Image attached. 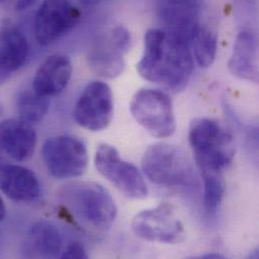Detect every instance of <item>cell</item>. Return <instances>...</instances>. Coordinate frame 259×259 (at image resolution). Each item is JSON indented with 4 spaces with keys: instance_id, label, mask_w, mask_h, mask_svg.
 Returning <instances> with one entry per match:
<instances>
[{
    "instance_id": "cell-1",
    "label": "cell",
    "mask_w": 259,
    "mask_h": 259,
    "mask_svg": "<svg viewBox=\"0 0 259 259\" xmlns=\"http://www.w3.org/2000/svg\"><path fill=\"white\" fill-rule=\"evenodd\" d=\"M136 68L143 79L181 91L187 86L194 69L190 42L166 29H149Z\"/></svg>"
},
{
    "instance_id": "cell-2",
    "label": "cell",
    "mask_w": 259,
    "mask_h": 259,
    "mask_svg": "<svg viewBox=\"0 0 259 259\" xmlns=\"http://www.w3.org/2000/svg\"><path fill=\"white\" fill-rule=\"evenodd\" d=\"M189 141L201 174H221L235 153L232 134L218 121L196 118L191 122Z\"/></svg>"
},
{
    "instance_id": "cell-3",
    "label": "cell",
    "mask_w": 259,
    "mask_h": 259,
    "mask_svg": "<svg viewBox=\"0 0 259 259\" xmlns=\"http://www.w3.org/2000/svg\"><path fill=\"white\" fill-rule=\"evenodd\" d=\"M143 172L156 186L163 188H191L196 184L193 169L185 155L174 145L155 143L144 152Z\"/></svg>"
},
{
    "instance_id": "cell-4",
    "label": "cell",
    "mask_w": 259,
    "mask_h": 259,
    "mask_svg": "<svg viewBox=\"0 0 259 259\" xmlns=\"http://www.w3.org/2000/svg\"><path fill=\"white\" fill-rule=\"evenodd\" d=\"M41 156L49 174L59 180L81 177L89 160L85 141L72 134L47 139L42 144Z\"/></svg>"
},
{
    "instance_id": "cell-5",
    "label": "cell",
    "mask_w": 259,
    "mask_h": 259,
    "mask_svg": "<svg viewBox=\"0 0 259 259\" xmlns=\"http://www.w3.org/2000/svg\"><path fill=\"white\" fill-rule=\"evenodd\" d=\"M130 112L136 122L150 135L166 138L176 131L172 102L163 92L141 89L130 101Z\"/></svg>"
},
{
    "instance_id": "cell-6",
    "label": "cell",
    "mask_w": 259,
    "mask_h": 259,
    "mask_svg": "<svg viewBox=\"0 0 259 259\" xmlns=\"http://www.w3.org/2000/svg\"><path fill=\"white\" fill-rule=\"evenodd\" d=\"M74 210L88 224L108 229L117 216V207L110 193L97 183H81L68 192Z\"/></svg>"
},
{
    "instance_id": "cell-7",
    "label": "cell",
    "mask_w": 259,
    "mask_h": 259,
    "mask_svg": "<svg viewBox=\"0 0 259 259\" xmlns=\"http://www.w3.org/2000/svg\"><path fill=\"white\" fill-rule=\"evenodd\" d=\"M131 229L140 239L163 244H179L186 236L183 223L167 203L136 214L131 221Z\"/></svg>"
},
{
    "instance_id": "cell-8",
    "label": "cell",
    "mask_w": 259,
    "mask_h": 259,
    "mask_svg": "<svg viewBox=\"0 0 259 259\" xmlns=\"http://www.w3.org/2000/svg\"><path fill=\"white\" fill-rule=\"evenodd\" d=\"M97 170L116 189L132 199L147 196V187L138 168L125 161L118 150L109 144H101L95 154Z\"/></svg>"
},
{
    "instance_id": "cell-9",
    "label": "cell",
    "mask_w": 259,
    "mask_h": 259,
    "mask_svg": "<svg viewBox=\"0 0 259 259\" xmlns=\"http://www.w3.org/2000/svg\"><path fill=\"white\" fill-rule=\"evenodd\" d=\"M130 31L121 25L101 35L88 53L91 70L101 77H118L124 70V55L130 50Z\"/></svg>"
},
{
    "instance_id": "cell-10",
    "label": "cell",
    "mask_w": 259,
    "mask_h": 259,
    "mask_svg": "<svg viewBox=\"0 0 259 259\" xmlns=\"http://www.w3.org/2000/svg\"><path fill=\"white\" fill-rule=\"evenodd\" d=\"M82 12L69 1H45L34 18V35L40 46H50L71 31L81 20Z\"/></svg>"
},
{
    "instance_id": "cell-11",
    "label": "cell",
    "mask_w": 259,
    "mask_h": 259,
    "mask_svg": "<svg viewBox=\"0 0 259 259\" xmlns=\"http://www.w3.org/2000/svg\"><path fill=\"white\" fill-rule=\"evenodd\" d=\"M113 95L110 87L100 81L90 83L79 97L73 116L83 128L102 131L107 128L113 118Z\"/></svg>"
},
{
    "instance_id": "cell-12",
    "label": "cell",
    "mask_w": 259,
    "mask_h": 259,
    "mask_svg": "<svg viewBox=\"0 0 259 259\" xmlns=\"http://www.w3.org/2000/svg\"><path fill=\"white\" fill-rule=\"evenodd\" d=\"M0 190L11 201L32 203L40 197L41 188L35 174L22 165L0 157Z\"/></svg>"
},
{
    "instance_id": "cell-13",
    "label": "cell",
    "mask_w": 259,
    "mask_h": 259,
    "mask_svg": "<svg viewBox=\"0 0 259 259\" xmlns=\"http://www.w3.org/2000/svg\"><path fill=\"white\" fill-rule=\"evenodd\" d=\"M72 73L73 66L67 56H50L35 72L32 90L46 98L56 97L67 88Z\"/></svg>"
},
{
    "instance_id": "cell-14",
    "label": "cell",
    "mask_w": 259,
    "mask_h": 259,
    "mask_svg": "<svg viewBox=\"0 0 259 259\" xmlns=\"http://www.w3.org/2000/svg\"><path fill=\"white\" fill-rule=\"evenodd\" d=\"M201 6L198 1H161L157 4V12L166 25V30L190 42L194 31L200 25Z\"/></svg>"
},
{
    "instance_id": "cell-15",
    "label": "cell",
    "mask_w": 259,
    "mask_h": 259,
    "mask_svg": "<svg viewBox=\"0 0 259 259\" xmlns=\"http://www.w3.org/2000/svg\"><path fill=\"white\" fill-rule=\"evenodd\" d=\"M36 146V133L33 127L18 119L11 118L0 122V149L16 161L29 158Z\"/></svg>"
},
{
    "instance_id": "cell-16",
    "label": "cell",
    "mask_w": 259,
    "mask_h": 259,
    "mask_svg": "<svg viewBox=\"0 0 259 259\" xmlns=\"http://www.w3.org/2000/svg\"><path fill=\"white\" fill-rule=\"evenodd\" d=\"M228 69L235 77L249 82L258 81V40L250 29L240 31L236 37Z\"/></svg>"
},
{
    "instance_id": "cell-17",
    "label": "cell",
    "mask_w": 259,
    "mask_h": 259,
    "mask_svg": "<svg viewBox=\"0 0 259 259\" xmlns=\"http://www.w3.org/2000/svg\"><path fill=\"white\" fill-rule=\"evenodd\" d=\"M28 51V41L19 29L12 26L0 28V84L24 65Z\"/></svg>"
},
{
    "instance_id": "cell-18",
    "label": "cell",
    "mask_w": 259,
    "mask_h": 259,
    "mask_svg": "<svg viewBox=\"0 0 259 259\" xmlns=\"http://www.w3.org/2000/svg\"><path fill=\"white\" fill-rule=\"evenodd\" d=\"M31 249L40 259H55L62 249V236L58 228L49 221L33 223L28 231Z\"/></svg>"
},
{
    "instance_id": "cell-19",
    "label": "cell",
    "mask_w": 259,
    "mask_h": 259,
    "mask_svg": "<svg viewBox=\"0 0 259 259\" xmlns=\"http://www.w3.org/2000/svg\"><path fill=\"white\" fill-rule=\"evenodd\" d=\"M49 107V98L40 96L33 90L20 92L16 99V108L19 119L30 125L41 121L47 115Z\"/></svg>"
},
{
    "instance_id": "cell-20",
    "label": "cell",
    "mask_w": 259,
    "mask_h": 259,
    "mask_svg": "<svg viewBox=\"0 0 259 259\" xmlns=\"http://www.w3.org/2000/svg\"><path fill=\"white\" fill-rule=\"evenodd\" d=\"M191 46L200 67L208 68L213 64L217 53V35L210 28L200 24L190 39Z\"/></svg>"
},
{
    "instance_id": "cell-21",
    "label": "cell",
    "mask_w": 259,
    "mask_h": 259,
    "mask_svg": "<svg viewBox=\"0 0 259 259\" xmlns=\"http://www.w3.org/2000/svg\"><path fill=\"white\" fill-rule=\"evenodd\" d=\"M204 183V208L208 214L219 209L225 195L226 184L221 174H201Z\"/></svg>"
},
{
    "instance_id": "cell-22",
    "label": "cell",
    "mask_w": 259,
    "mask_h": 259,
    "mask_svg": "<svg viewBox=\"0 0 259 259\" xmlns=\"http://www.w3.org/2000/svg\"><path fill=\"white\" fill-rule=\"evenodd\" d=\"M58 259H90L85 247L79 242H73L59 255Z\"/></svg>"
},
{
    "instance_id": "cell-23",
    "label": "cell",
    "mask_w": 259,
    "mask_h": 259,
    "mask_svg": "<svg viewBox=\"0 0 259 259\" xmlns=\"http://www.w3.org/2000/svg\"><path fill=\"white\" fill-rule=\"evenodd\" d=\"M186 259H229L226 256L219 254V253H206L202 255H197V256H192Z\"/></svg>"
},
{
    "instance_id": "cell-24",
    "label": "cell",
    "mask_w": 259,
    "mask_h": 259,
    "mask_svg": "<svg viewBox=\"0 0 259 259\" xmlns=\"http://www.w3.org/2000/svg\"><path fill=\"white\" fill-rule=\"evenodd\" d=\"M5 216H6V207L2 198L0 197V221H3Z\"/></svg>"
},
{
    "instance_id": "cell-25",
    "label": "cell",
    "mask_w": 259,
    "mask_h": 259,
    "mask_svg": "<svg viewBox=\"0 0 259 259\" xmlns=\"http://www.w3.org/2000/svg\"><path fill=\"white\" fill-rule=\"evenodd\" d=\"M245 259H259L258 249L253 250L251 253L248 254V256Z\"/></svg>"
}]
</instances>
